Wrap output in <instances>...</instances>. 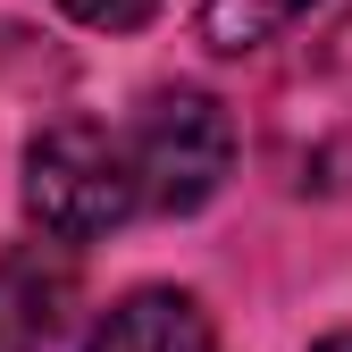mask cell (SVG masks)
<instances>
[{
	"mask_svg": "<svg viewBox=\"0 0 352 352\" xmlns=\"http://www.w3.org/2000/svg\"><path fill=\"white\" fill-rule=\"evenodd\" d=\"M269 160L294 193L352 185V17L302 42V59L269 93Z\"/></svg>",
	"mask_w": 352,
	"mask_h": 352,
	"instance_id": "1",
	"label": "cell"
},
{
	"mask_svg": "<svg viewBox=\"0 0 352 352\" xmlns=\"http://www.w3.org/2000/svg\"><path fill=\"white\" fill-rule=\"evenodd\" d=\"M25 210L42 218V235L59 243H84V235H109L143 210V176H135V151L126 135L93 118H59L25 143Z\"/></svg>",
	"mask_w": 352,
	"mask_h": 352,
	"instance_id": "2",
	"label": "cell"
},
{
	"mask_svg": "<svg viewBox=\"0 0 352 352\" xmlns=\"http://www.w3.org/2000/svg\"><path fill=\"white\" fill-rule=\"evenodd\" d=\"M126 151H135V176H143V210H201L218 185H227L235 118L210 93H193V84H168V93L143 101Z\"/></svg>",
	"mask_w": 352,
	"mask_h": 352,
	"instance_id": "3",
	"label": "cell"
},
{
	"mask_svg": "<svg viewBox=\"0 0 352 352\" xmlns=\"http://www.w3.org/2000/svg\"><path fill=\"white\" fill-rule=\"evenodd\" d=\"M67 302H76L67 252L51 243L9 252L0 260V352H51V336L67 327Z\"/></svg>",
	"mask_w": 352,
	"mask_h": 352,
	"instance_id": "4",
	"label": "cell"
},
{
	"mask_svg": "<svg viewBox=\"0 0 352 352\" xmlns=\"http://www.w3.org/2000/svg\"><path fill=\"white\" fill-rule=\"evenodd\" d=\"M84 352H218V336H210V319L193 311L185 294L151 285V294H126L118 311L93 327Z\"/></svg>",
	"mask_w": 352,
	"mask_h": 352,
	"instance_id": "5",
	"label": "cell"
},
{
	"mask_svg": "<svg viewBox=\"0 0 352 352\" xmlns=\"http://www.w3.org/2000/svg\"><path fill=\"white\" fill-rule=\"evenodd\" d=\"M311 0H201V42L210 51H227V59H243V51H260L269 34H285Z\"/></svg>",
	"mask_w": 352,
	"mask_h": 352,
	"instance_id": "6",
	"label": "cell"
},
{
	"mask_svg": "<svg viewBox=\"0 0 352 352\" xmlns=\"http://www.w3.org/2000/svg\"><path fill=\"white\" fill-rule=\"evenodd\" d=\"M59 9H67L76 25H109V34H126V25H143L160 0H59Z\"/></svg>",
	"mask_w": 352,
	"mask_h": 352,
	"instance_id": "7",
	"label": "cell"
},
{
	"mask_svg": "<svg viewBox=\"0 0 352 352\" xmlns=\"http://www.w3.org/2000/svg\"><path fill=\"white\" fill-rule=\"evenodd\" d=\"M319 352H352V327H344V336H327V344H319Z\"/></svg>",
	"mask_w": 352,
	"mask_h": 352,
	"instance_id": "8",
	"label": "cell"
}]
</instances>
